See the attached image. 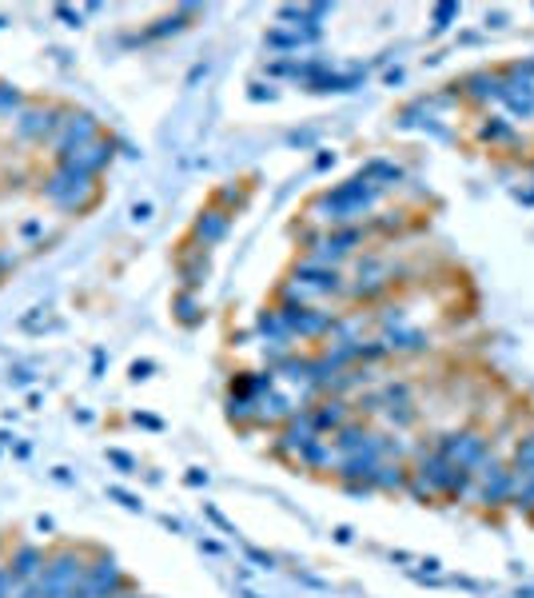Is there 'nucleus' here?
Wrapping results in <instances>:
<instances>
[{"label": "nucleus", "mask_w": 534, "mask_h": 598, "mask_svg": "<svg viewBox=\"0 0 534 598\" xmlns=\"http://www.w3.org/2000/svg\"><path fill=\"white\" fill-rule=\"evenodd\" d=\"M92 144H96V124H92V116L68 120V124H64V136H60V164L72 160V156H80V152L92 148Z\"/></svg>", "instance_id": "obj_6"}, {"label": "nucleus", "mask_w": 534, "mask_h": 598, "mask_svg": "<svg viewBox=\"0 0 534 598\" xmlns=\"http://www.w3.org/2000/svg\"><path fill=\"white\" fill-rule=\"evenodd\" d=\"M88 180H92V176H88L84 168H76V164H60V168L44 180V196H48L52 204H60V208H72V204L84 200Z\"/></svg>", "instance_id": "obj_2"}, {"label": "nucleus", "mask_w": 534, "mask_h": 598, "mask_svg": "<svg viewBox=\"0 0 534 598\" xmlns=\"http://www.w3.org/2000/svg\"><path fill=\"white\" fill-rule=\"evenodd\" d=\"M371 200H375V188H371L367 180H351L347 188H339V192H331V196H327V208L335 212L331 220H351V216L367 212V208H371Z\"/></svg>", "instance_id": "obj_5"}, {"label": "nucleus", "mask_w": 534, "mask_h": 598, "mask_svg": "<svg viewBox=\"0 0 534 598\" xmlns=\"http://www.w3.org/2000/svg\"><path fill=\"white\" fill-rule=\"evenodd\" d=\"M116 598H136V595H128V591H124V595H116Z\"/></svg>", "instance_id": "obj_13"}, {"label": "nucleus", "mask_w": 534, "mask_h": 598, "mask_svg": "<svg viewBox=\"0 0 534 598\" xmlns=\"http://www.w3.org/2000/svg\"><path fill=\"white\" fill-rule=\"evenodd\" d=\"M307 415H311L315 431L327 435V431H339V427L347 423V403H343V399H327V403H319V407L307 411Z\"/></svg>", "instance_id": "obj_9"}, {"label": "nucleus", "mask_w": 534, "mask_h": 598, "mask_svg": "<svg viewBox=\"0 0 534 598\" xmlns=\"http://www.w3.org/2000/svg\"><path fill=\"white\" fill-rule=\"evenodd\" d=\"M228 232V216L224 212H208L200 224H196V236L204 240V244H212V240H220Z\"/></svg>", "instance_id": "obj_11"}, {"label": "nucleus", "mask_w": 534, "mask_h": 598, "mask_svg": "<svg viewBox=\"0 0 534 598\" xmlns=\"http://www.w3.org/2000/svg\"><path fill=\"white\" fill-rule=\"evenodd\" d=\"M403 483H407V475H403L399 463H379V467H375L371 487H379V491H403Z\"/></svg>", "instance_id": "obj_10"}, {"label": "nucleus", "mask_w": 534, "mask_h": 598, "mask_svg": "<svg viewBox=\"0 0 534 598\" xmlns=\"http://www.w3.org/2000/svg\"><path fill=\"white\" fill-rule=\"evenodd\" d=\"M0 567H4V563H0Z\"/></svg>", "instance_id": "obj_14"}, {"label": "nucleus", "mask_w": 534, "mask_h": 598, "mask_svg": "<svg viewBox=\"0 0 534 598\" xmlns=\"http://www.w3.org/2000/svg\"><path fill=\"white\" fill-rule=\"evenodd\" d=\"M12 595H16V583H12L8 567H0V598H12Z\"/></svg>", "instance_id": "obj_12"}, {"label": "nucleus", "mask_w": 534, "mask_h": 598, "mask_svg": "<svg viewBox=\"0 0 534 598\" xmlns=\"http://www.w3.org/2000/svg\"><path fill=\"white\" fill-rule=\"evenodd\" d=\"M315 439H319V431H315V423H311L307 411H299V415L287 419V427H283V447H287V451H303V447L315 443Z\"/></svg>", "instance_id": "obj_8"}, {"label": "nucleus", "mask_w": 534, "mask_h": 598, "mask_svg": "<svg viewBox=\"0 0 534 598\" xmlns=\"http://www.w3.org/2000/svg\"><path fill=\"white\" fill-rule=\"evenodd\" d=\"M44 551L40 547H16L12 551V559H8V575H12V583L16 587H24V583H32L40 571H44Z\"/></svg>", "instance_id": "obj_7"}, {"label": "nucleus", "mask_w": 534, "mask_h": 598, "mask_svg": "<svg viewBox=\"0 0 534 598\" xmlns=\"http://www.w3.org/2000/svg\"><path fill=\"white\" fill-rule=\"evenodd\" d=\"M475 475H479V503L483 507H495V503L511 499V471L499 459L483 455V463L475 467Z\"/></svg>", "instance_id": "obj_4"}, {"label": "nucleus", "mask_w": 534, "mask_h": 598, "mask_svg": "<svg viewBox=\"0 0 534 598\" xmlns=\"http://www.w3.org/2000/svg\"><path fill=\"white\" fill-rule=\"evenodd\" d=\"M279 319H283L287 335H303V339L323 335V331L335 327V319H331L327 311H315V307H303V303H291V299L279 307Z\"/></svg>", "instance_id": "obj_3"}, {"label": "nucleus", "mask_w": 534, "mask_h": 598, "mask_svg": "<svg viewBox=\"0 0 534 598\" xmlns=\"http://www.w3.org/2000/svg\"><path fill=\"white\" fill-rule=\"evenodd\" d=\"M88 575L84 559L76 551H56L44 559V571L36 575V587H40V598H60L68 587H76L80 579Z\"/></svg>", "instance_id": "obj_1"}]
</instances>
